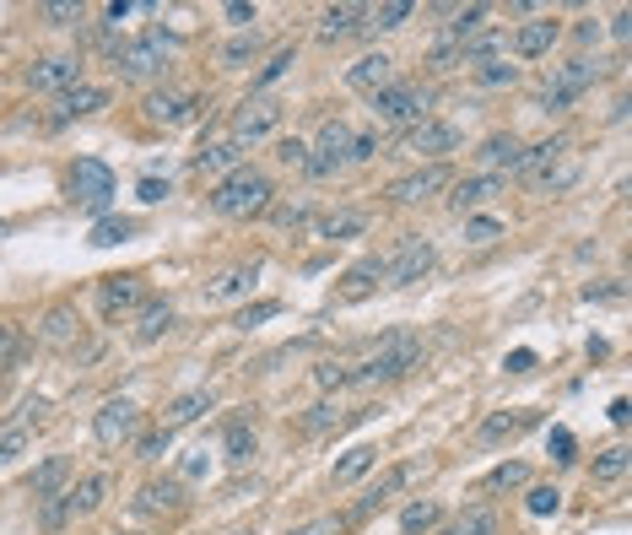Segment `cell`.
<instances>
[{
  "label": "cell",
  "mask_w": 632,
  "mask_h": 535,
  "mask_svg": "<svg viewBox=\"0 0 632 535\" xmlns=\"http://www.w3.org/2000/svg\"><path fill=\"white\" fill-rule=\"evenodd\" d=\"M362 227H368V217H362V211H330V217L314 222V233L330 238V244H341V238H357Z\"/></svg>",
  "instance_id": "obj_30"
},
{
  "label": "cell",
  "mask_w": 632,
  "mask_h": 535,
  "mask_svg": "<svg viewBox=\"0 0 632 535\" xmlns=\"http://www.w3.org/2000/svg\"><path fill=\"white\" fill-rule=\"evenodd\" d=\"M373 152H379V141H373V136H352V152H346V163H368Z\"/></svg>",
  "instance_id": "obj_52"
},
{
  "label": "cell",
  "mask_w": 632,
  "mask_h": 535,
  "mask_svg": "<svg viewBox=\"0 0 632 535\" xmlns=\"http://www.w3.org/2000/svg\"><path fill=\"white\" fill-rule=\"evenodd\" d=\"M71 190H76V200H82L87 211H103L109 206V195H114V173L103 168L98 157H82L76 173H71Z\"/></svg>",
  "instance_id": "obj_10"
},
{
  "label": "cell",
  "mask_w": 632,
  "mask_h": 535,
  "mask_svg": "<svg viewBox=\"0 0 632 535\" xmlns=\"http://www.w3.org/2000/svg\"><path fill=\"white\" fill-rule=\"evenodd\" d=\"M535 368V352H514L508 357V373H530Z\"/></svg>",
  "instance_id": "obj_62"
},
{
  "label": "cell",
  "mask_w": 632,
  "mask_h": 535,
  "mask_svg": "<svg viewBox=\"0 0 632 535\" xmlns=\"http://www.w3.org/2000/svg\"><path fill=\"white\" fill-rule=\"evenodd\" d=\"M168 438H173L168 427H163V433H152V438H141V454H146V460H157V454L168 449Z\"/></svg>",
  "instance_id": "obj_56"
},
{
  "label": "cell",
  "mask_w": 632,
  "mask_h": 535,
  "mask_svg": "<svg viewBox=\"0 0 632 535\" xmlns=\"http://www.w3.org/2000/svg\"><path fill=\"white\" fill-rule=\"evenodd\" d=\"M524 427H530V417H524V411H514V417H487L481 422V438H487V444H497V438H514V433H524Z\"/></svg>",
  "instance_id": "obj_37"
},
{
  "label": "cell",
  "mask_w": 632,
  "mask_h": 535,
  "mask_svg": "<svg viewBox=\"0 0 632 535\" xmlns=\"http://www.w3.org/2000/svg\"><path fill=\"white\" fill-rule=\"evenodd\" d=\"M114 65H119V76H130V82H146V76H163V65H168V44L163 38H136V44H119L114 49Z\"/></svg>",
  "instance_id": "obj_4"
},
{
  "label": "cell",
  "mask_w": 632,
  "mask_h": 535,
  "mask_svg": "<svg viewBox=\"0 0 632 535\" xmlns=\"http://www.w3.org/2000/svg\"><path fill=\"white\" fill-rule=\"evenodd\" d=\"M481 28H487V6H465V11H454V22H449V44H465V38H476Z\"/></svg>",
  "instance_id": "obj_33"
},
{
  "label": "cell",
  "mask_w": 632,
  "mask_h": 535,
  "mask_svg": "<svg viewBox=\"0 0 632 535\" xmlns=\"http://www.w3.org/2000/svg\"><path fill=\"white\" fill-rule=\"evenodd\" d=\"M238 168H244V146H238L233 136H227V141H217V146H206V152H200L195 157V173H200V179H227V173H238Z\"/></svg>",
  "instance_id": "obj_16"
},
{
  "label": "cell",
  "mask_w": 632,
  "mask_h": 535,
  "mask_svg": "<svg viewBox=\"0 0 632 535\" xmlns=\"http://www.w3.org/2000/svg\"><path fill=\"white\" fill-rule=\"evenodd\" d=\"M622 476H627V449L616 444V449H605L595 460V481H622Z\"/></svg>",
  "instance_id": "obj_40"
},
{
  "label": "cell",
  "mask_w": 632,
  "mask_h": 535,
  "mask_svg": "<svg viewBox=\"0 0 632 535\" xmlns=\"http://www.w3.org/2000/svg\"><path fill=\"white\" fill-rule=\"evenodd\" d=\"M254 276H260V265H233V271L227 276H217V282H211V298H244V292L254 287Z\"/></svg>",
  "instance_id": "obj_31"
},
{
  "label": "cell",
  "mask_w": 632,
  "mask_h": 535,
  "mask_svg": "<svg viewBox=\"0 0 632 535\" xmlns=\"http://www.w3.org/2000/svg\"><path fill=\"white\" fill-rule=\"evenodd\" d=\"M130 233H136V222H130V217H109V222L92 227V244H98V249H114V244H125Z\"/></svg>",
  "instance_id": "obj_38"
},
{
  "label": "cell",
  "mask_w": 632,
  "mask_h": 535,
  "mask_svg": "<svg viewBox=\"0 0 632 535\" xmlns=\"http://www.w3.org/2000/svg\"><path fill=\"white\" fill-rule=\"evenodd\" d=\"M65 476H71V460H65V454H49V460L28 476V492L33 498H55V492L65 487Z\"/></svg>",
  "instance_id": "obj_26"
},
{
  "label": "cell",
  "mask_w": 632,
  "mask_h": 535,
  "mask_svg": "<svg viewBox=\"0 0 632 535\" xmlns=\"http://www.w3.org/2000/svg\"><path fill=\"white\" fill-rule=\"evenodd\" d=\"M292 60H298V55H292V49H281V55H276V60L265 65V71H260V87H271L276 76H287V71H292Z\"/></svg>",
  "instance_id": "obj_49"
},
{
  "label": "cell",
  "mask_w": 632,
  "mask_h": 535,
  "mask_svg": "<svg viewBox=\"0 0 632 535\" xmlns=\"http://www.w3.org/2000/svg\"><path fill=\"white\" fill-rule=\"evenodd\" d=\"M168 195V184H157V179H141V200H146V206H157V200H163Z\"/></svg>",
  "instance_id": "obj_59"
},
{
  "label": "cell",
  "mask_w": 632,
  "mask_h": 535,
  "mask_svg": "<svg viewBox=\"0 0 632 535\" xmlns=\"http://www.w3.org/2000/svg\"><path fill=\"white\" fill-rule=\"evenodd\" d=\"M179 503V481H163V487H141V508H173Z\"/></svg>",
  "instance_id": "obj_43"
},
{
  "label": "cell",
  "mask_w": 632,
  "mask_h": 535,
  "mask_svg": "<svg viewBox=\"0 0 632 535\" xmlns=\"http://www.w3.org/2000/svg\"><path fill=\"white\" fill-rule=\"evenodd\" d=\"M276 222L281 227H303L308 222V206H276Z\"/></svg>",
  "instance_id": "obj_54"
},
{
  "label": "cell",
  "mask_w": 632,
  "mask_h": 535,
  "mask_svg": "<svg viewBox=\"0 0 632 535\" xmlns=\"http://www.w3.org/2000/svg\"><path fill=\"white\" fill-rule=\"evenodd\" d=\"M400 525H406V535H416V530L438 525V508H433V503H411V508H406V519H400Z\"/></svg>",
  "instance_id": "obj_44"
},
{
  "label": "cell",
  "mask_w": 632,
  "mask_h": 535,
  "mask_svg": "<svg viewBox=\"0 0 632 535\" xmlns=\"http://www.w3.org/2000/svg\"><path fill=\"white\" fill-rule=\"evenodd\" d=\"M227 17H233V22H254V6H244V0H233V6H227Z\"/></svg>",
  "instance_id": "obj_63"
},
{
  "label": "cell",
  "mask_w": 632,
  "mask_h": 535,
  "mask_svg": "<svg viewBox=\"0 0 632 535\" xmlns=\"http://www.w3.org/2000/svg\"><path fill=\"white\" fill-rule=\"evenodd\" d=\"M416 357H422V341L411 336V330H395L379 352H373V363H362L352 379L362 384H389V379H406V373L416 368Z\"/></svg>",
  "instance_id": "obj_2"
},
{
  "label": "cell",
  "mask_w": 632,
  "mask_h": 535,
  "mask_svg": "<svg viewBox=\"0 0 632 535\" xmlns=\"http://www.w3.org/2000/svg\"><path fill=\"white\" fill-rule=\"evenodd\" d=\"M276 125H281V103L276 98H249V103H238V114H233V141L254 146V141L271 136Z\"/></svg>",
  "instance_id": "obj_8"
},
{
  "label": "cell",
  "mask_w": 632,
  "mask_h": 535,
  "mask_svg": "<svg viewBox=\"0 0 632 535\" xmlns=\"http://www.w3.org/2000/svg\"><path fill=\"white\" fill-rule=\"evenodd\" d=\"M433 271V244L427 238H400V249L384 260V282L389 287H411Z\"/></svg>",
  "instance_id": "obj_5"
},
{
  "label": "cell",
  "mask_w": 632,
  "mask_h": 535,
  "mask_svg": "<svg viewBox=\"0 0 632 535\" xmlns=\"http://www.w3.org/2000/svg\"><path fill=\"white\" fill-rule=\"evenodd\" d=\"M136 303H141V276H109V282L98 287V309L109 319L114 314H130Z\"/></svg>",
  "instance_id": "obj_19"
},
{
  "label": "cell",
  "mask_w": 632,
  "mask_h": 535,
  "mask_svg": "<svg viewBox=\"0 0 632 535\" xmlns=\"http://www.w3.org/2000/svg\"><path fill=\"white\" fill-rule=\"evenodd\" d=\"M103 492H109V481H103V476H82V481H76V492H65V503H49L44 508V519H55V525H60L65 514H92V508L103 503Z\"/></svg>",
  "instance_id": "obj_14"
},
{
  "label": "cell",
  "mask_w": 632,
  "mask_h": 535,
  "mask_svg": "<svg viewBox=\"0 0 632 535\" xmlns=\"http://www.w3.org/2000/svg\"><path fill=\"white\" fill-rule=\"evenodd\" d=\"M578 168H584V163H578V152H573V146H562V152L557 157H551V163L541 168V173H535V190H551V195H562V190H568V184L578 179Z\"/></svg>",
  "instance_id": "obj_20"
},
{
  "label": "cell",
  "mask_w": 632,
  "mask_h": 535,
  "mask_svg": "<svg viewBox=\"0 0 632 535\" xmlns=\"http://www.w3.org/2000/svg\"><path fill=\"white\" fill-rule=\"evenodd\" d=\"M103 103H109V92H103V87H71V92H60L55 125H65V119H82V114H98Z\"/></svg>",
  "instance_id": "obj_23"
},
{
  "label": "cell",
  "mask_w": 632,
  "mask_h": 535,
  "mask_svg": "<svg viewBox=\"0 0 632 535\" xmlns=\"http://www.w3.org/2000/svg\"><path fill=\"white\" fill-rule=\"evenodd\" d=\"M373 465H379V449H373V444L346 449V460L335 465V487H352V481H362V476L373 471Z\"/></svg>",
  "instance_id": "obj_29"
},
{
  "label": "cell",
  "mask_w": 632,
  "mask_h": 535,
  "mask_svg": "<svg viewBox=\"0 0 632 535\" xmlns=\"http://www.w3.org/2000/svg\"><path fill=\"white\" fill-rule=\"evenodd\" d=\"M519 157H524V146L514 136H487L476 146V163L487 173H497V179H503V168H519Z\"/></svg>",
  "instance_id": "obj_22"
},
{
  "label": "cell",
  "mask_w": 632,
  "mask_h": 535,
  "mask_svg": "<svg viewBox=\"0 0 632 535\" xmlns=\"http://www.w3.org/2000/svg\"><path fill=\"white\" fill-rule=\"evenodd\" d=\"M254 55H260V33H238V38H227V44H222V65H227V71L249 65Z\"/></svg>",
  "instance_id": "obj_34"
},
{
  "label": "cell",
  "mask_w": 632,
  "mask_h": 535,
  "mask_svg": "<svg viewBox=\"0 0 632 535\" xmlns=\"http://www.w3.org/2000/svg\"><path fill=\"white\" fill-rule=\"evenodd\" d=\"M271 195L276 190L260 168H238L211 190V211H217V217H260V211L271 206Z\"/></svg>",
  "instance_id": "obj_1"
},
{
  "label": "cell",
  "mask_w": 632,
  "mask_h": 535,
  "mask_svg": "<svg viewBox=\"0 0 632 535\" xmlns=\"http://www.w3.org/2000/svg\"><path fill=\"white\" fill-rule=\"evenodd\" d=\"M368 33V6H330L325 17H319V44H341V38H357Z\"/></svg>",
  "instance_id": "obj_13"
},
{
  "label": "cell",
  "mask_w": 632,
  "mask_h": 535,
  "mask_svg": "<svg viewBox=\"0 0 632 535\" xmlns=\"http://www.w3.org/2000/svg\"><path fill=\"white\" fill-rule=\"evenodd\" d=\"M389 82H395V60L389 55H362L352 71H346V87L352 92H384Z\"/></svg>",
  "instance_id": "obj_17"
},
{
  "label": "cell",
  "mask_w": 632,
  "mask_h": 535,
  "mask_svg": "<svg viewBox=\"0 0 632 535\" xmlns=\"http://www.w3.org/2000/svg\"><path fill=\"white\" fill-rule=\"evenodd\" d=\"M136 427H141V411L130 406V400H109V406L92 417V438H98L103 449H114V444H125V438H136Z\"/></svg>",
  "instance_id": "obj_9"
},
{
  "label": "cell",
  "mask_w": 632,
  "mask_h": 535,
  "mask_svg": "<svg viewBox=\"0 0 632 535\" xmlns=\"http://www.w3.org/2000/svg\"><path fill=\"white\" fill-rule=\"evenodd\" d=\"M503 49H508L503 33H497V28H481L476 38H465V44H460V60H465V65H487V60L503 55Z\"/></svg>",
  "instance_id": "obj_28"
},
{
  "label": "cell",
  "mask_w": 632,
  "mask_h": 535,
  "mask_svg": "<svg viewBox=\"0 0 632 535\" xmlns=\"http://www.w3.org/2000/svg\"><path fill=\"white\" fill-rule=\"evenodd\" d=\"M557 38H562V28L551 17H535V22H524V28L514 33V55L519 60H541V55H551L557 49Z\"/></svg>",
  "instance_id": "obj_15"
},
{
  "label": "cell",
  "mask_w": 632,
  "mask_h": 535,
  "mask_svg": "<svg viewBox=\"0 0 632 535\" xmlns=\"http://www.w3.org/2000/svg\"><path fill=\"white\" fill-rule=\"evenodd\" d=\"M443 184H449V168H443V163H427L422 173H411V179H400V184H395V190H389V195H395L400 206H416V200L438 195Z\"/></svg>",
  "instance_id": "obj_18"
},
{
  "label": "cell",
  "mask_w": 632,
  "mask_h": 535,
  "mask_svg": "<svg viewBox=\"0 0 632 535\" xmlns=\"http://www.w3.org/2000/svg\"><path fill=\"white\" fill-rule=\"evenodd\" d=\"M271 314H276V303H254V309H244L238 325H254V319H271Z\"/></svg>",
  "instance_id": "obj_61"
},
{
  "label": "cell",
  "mask_w": 632,
  "mask_h": 535,
  "mask_svg": "<svg viewBox=\"0 0 632 535\" xmlns=\"http://www.w3.org/2000/svg\"><path fill=\"white\" fill-rule=\"evenodd\" d=\"M22 449H28V433H6V438H0V465H11Z\"/></svg>",
  "instance_id": "obj_51"
},
{
  "label": "cell",
  "mask_w": 632,
  "mask_h": 535,
  "mask_svg": "<svg viewBox=\"0 0 632 535\" xmlns=\"http://www.w3.org/2000/svg\"><path fill=\"white\" fill-rule=\"evenodd\" d=\"M11 352H17V330H11V325H0V368L11 363Z\"/></svg>",
  "instance_id": "obj_57"
},
{
  "label": "cell",
  "mask_w": 632,
  "mask_h": 535,
  "mask_svg": "<svg viewBox=\"0 0 632 535\" xmlns=\"http://www.w3.org/2000/svg\"><path fill=\"white\" fill-rule=\"evenodd\" d=\"M341 530V519H314V525H303V530H292V535H335Z\"/></svg>",
  "instance_id": "obj_58"
},
{
  "label": "cell",
  "mask_w": 632,
  "mask_h": 535,
  "mask_svg": "<svg viewBox=\"0 0 632 535\" xmlns=\"http://www.w3.org/2000/svg\"><path fill=\"white\" fill-rule=\"evenodd\" d=\"M497 233H503V222H492V217H470V222H465V238H470V244H492Z\"/></svg>",
  "instance_id": "obj_46"
},
{
  "label": "cell",
  "mask_w": 632,
  "mask_h": 535,
  "mask_svg": "<svg viewBox=\"0 0 632 535\" xmlns=\"http://www.w3.org/2000/svg\"><path fill=\"white\" fill-rule=\"evenodd\" d=\"M168 325H173V309H168V303H146L141 319H136V341H157Z\"/></svg>",
  "instance_id": "obj_32"
},
{
  "label": "cell",
  "mask_w": 632,
  "mask_h": 535,
  "mask_svg": "<svg viewBox=\"0 0 632 535\" xmlns=\"http://www.w3.org/2000/svg\"><path fill=\"white\" fill-rule=\"evenodd\" d=\"M276 163L308 173V146H303V141H281V146H276Z\"/></svg>",
  "instance_id": "obj_45"
},
{
  "label": "cell",
  "mask_w": 632,
  "mask_h": 535,
  "mask_svg": "<svg viewBox=\"0 0 632 535\" xmlns=\"http://www.w3.org/2000/svg\"><path fill=\"white\" fill-rule=\"evenodd\" d=\"M497 190H503V179H497V173H476V179H460L454 184V211H476L481 200H492Z\"/></svg>",
  "instance_id": "obj_25"
},
{
  "label": "cell",
  "mask_w": 632,
  "mask_h": 535,
  "mask_svg": "<svg viewBox=\"0 0 632 535\" xmlns=\"http://www.w3.org/2000/svg\"><path fill=\"white\" fill-rule=\"evenodd\" d=\"M44 336H49V341H55V346H65V341H71V336H76L71 314H65V309H55V314H49V330H44Z\"/></svg>",
  "instance_id": "obj_47"
},
{
  "label": "cell",
  "mask_w": 632,
  "mask_h": 535,
  "mask_svg": "<svg viewBox=\"0 0 632 535\" xmlns=\"http://www.w3.org/2000/svg\"><path fill=\"white\" fill-rule=\"evenodd\" d=\"M38 17L55 22V28H71V22H82V6L76 0H49V6H38Z\"/></svg>",
  "instance_id": "obj_42"
},
{
  "label": "cell",
  "mask_w": 632,
  "mask_h": 535,
  "mask_svg": "<svg viewBox=\"0 0 632 535\" xmlns=\"http://www.w3.org/2000/svg\"><path fill=\"white\" fill-rule=\"evenodd\" d=\"M379 282H384V260H362V265H352V271L341 276V303H362Z\"/></svg>",
  "instance_id": "obj_24"
},
{
  "label": "cell",
  "mask_w": 632,
  "mask_h": 535,
  "mask_svg": "<svg viewBox=\"0 0 632 535\" xmlns=\"http://www.w3.org/2000/svg\"><path fill=\"white\" fill-rule=\"evenodd\" d=\"M611 33H616V38H627V33H632V11H616V22H611Z\"/></svg>",
  "instance_id": "obj_64"
},
{
  "label": "cell",
  "mask_w": 632,
  "mask_h": 535,
  "mask_svg": "<svg viewBox=\"0 0 632 535\" xmlns=\"http://www.w3.org/2000/svg\"><path fill=\"white\" fill-rule=\"evenodd\" d=\"M433 65H438V71H454V65H465V60H460V44H438V49H433Z\"/></svg>",
  "instance_id": "obj_53"
},
{
  "label": "cell",
  "mask_w": 632,
  "mask_h": 535,
  "mask_svg": "<svg viewBox=\"0 0 632 535\" xmlns=\"http://www.w3.org/2000/svg\"><path fill=\"white\" fill-rule=\"evenodd\" d=\"M524 476H530V471H524V465H497V471L487 476V487H519Z\"/></svg>",
  "instance_id": "obj_50"
},
{
  "label": "cell",
  "mask_w": 632,
  "mask_h": 535,
  "mask_svg": "<svg viewBox=\"0 0 632 535\" xmlns=\"http://www.w3.org/2000/svg\"><path fill=\"white\" fill-rule=\"evenodd\" d=\"M476 82H481V87H514L519 71H514L508 60H487V65H476Z\"/></svg>",
  "instance_id": "obj_39"
},
{
  "label": "cell",
  "mask_w": 632,
  "mask_h": 535,
  "mask_svg": "<svg viewBox=\"0 0 632 535\" xmlns=\"http://www.w3.org/2000/svg\"><path fill=\"white\" fill-rule=\"evenodd\" d=\"M427 109V92L411 87V82H389L384 92H373V114L384 119V125H416Z\"/></svg>",
  "instance_id": "obj_6"
},
{
  "label": "cell",
  "mask_w": 632,
  "mask_h": 535,
  "mask_svg": "<svg viewBox=\"0 0 632 535\" xmlns=\"http://www.w3.org/2000/svg\"><path fill=\"white\" fill-rule=\"evenodd\" d=\"M416 476V465H395V471H389L384 481H373V487H368V498H362L357 508H352V514L362 519V514H373V508H379V503H389V498H395V492L400 487H406V481Z\"/></svg>",
  "instance_id": "obj_27"
},
{
  "label": "cell",
  "mask_w": 632,
  "mask_h": 535,
  "mask_svg": "<svg viewBox=\"0 0 632 535\" xmlns=\"http://www.w3.org/2000/svg\"><path fill=\"white\" fill-rule=\"evenodd\" d=\"M190 114H195L190 92H152V98H146V119H152V125H184Z\"/></svg>",
  "instance_id": "obj_21"
},
{
  "label": "cell",
  "mask_w": 632,
  "mask_h": 535,
  "mask_svg": "<svg viewBox=\"0 0 632 535\" xmlns=\"http://www.w3.org/2000/svg\"><path fill=\"white\" fill-rule=\"evenodd\" d=\"M411 0H389V6H368V33L373 28H406Z\"/></svg>",
  "instance_id": "obj_35"
},
{
  "label": "cell",
  "mask_w": 632,
  "mask_h": 535,
  "mask_svg": "<svg viewBox=\"0 0 632 535\" xmlns=\"http://www.w3.org/2000/svg\"><path fill=\"white\" fill-rule=\"evenodd\" d=\"M249 454H254V433L233 422V427H227V465H244Z\"/></svg>",
  "instance_id": "obj_41"
},
{
  "label": "cell",
  "mask_w": 632,
  "mask_h": 535,
  "mask_svg": "<svg viewBox=\"0 0 632 535\" xmlns=\"http://www.w3.org/2000/svg\"><path fill=\"white\" fill-rule=\"evenodd\" d=\"M454 535H492V514H470Z\"/></svg>",
  "instance_id": "obj_55"
},
{
  "label": "cell",
  "mask_w": 632,
  "mask_h": 535,
  "mask_svg": "<svg viewBox=\"0 0 632 535\" xmlns=\"http://www.w3.org/2000/svg\"><path fill=\"white\" fill-rule=\"evenodd\" d=\"M346 379H352V373H346V368H335V363L319 368V384H325V390H330V384H346Z\"/></svg>",
  "instance_id": "obj_60"
},
{
  "label": "cell",
  "mask_w": 632,
  "mask_h": 535,
  "mask_svg": "<svg viewBox=\"0 0 632 535\" xmlns=\"http://www.w3.org/2000/svg\"><path fill=\"white\" fill-rule=\"evenodd\" d=\"M200 411H211V395H179V400H173V411H168V433H173V427H184V422H195L200 417Z\"/></svg>",
  "instance_id": "obj_36"
},
{
  "label": "cell",
  "mask_w": 632,
  "mask_h": 535,
  "mask_svg": "<svg viewBox=\"0 0 632 535\" xmlns=\"http://www.w3.org/2000/svg\"><path fill=\"white\" fill-rule=\"evenodd\" d=\"M28 87L33 92H71V87H82V60H65V55L33 60L28 65Z\"/></svg>",
  "instance_id": "obj_12"
},
{
  "label": "cell",
  "mask_w": 632,
  "mask_h": 535,
  "mask_svg": "<svg viewBox=\"0 0 632 535\" xmlns=\"http://www.w3.org/2000/svg\"><path fill=\"white\" fill-rule=\"evenodd\" d=\"M454 146H460V130L454 125H443V119H416V125L406 130V152L411 157H438L443 152H454Z\"/></svg>",
  "instance_id": "obj_11"
},
{
  "label": "cell",
  "mask_w": 632,
  "mask_h": 535,
  "mask_svg": "<svg viewBox=\"0 0 632 535\" xmlns=\"http://www.w3.org/2000/svg\"><path fill=\"white\" fill-rule=\"evenodd\" d=\"M557 503H562L557 487H535L530 492V514H557Z\"/></svg>",
  "instance_id": "obj_48"
},
{
  "label": "cell",
  "mask_w": 632,
  "mask_h": 535,
  "mask_svg": "<svg viewBox=\"0 0 632 535\" xmlns=\"http://www.w3.org/2000/svg\"><path fill=\"white\" fill-rule=\"evenodd\" d=\"M346 152H352V130H346L341 119H325L319 146H308V173H314V179H330L335 168H346Z\"/></svg>",
  "instance_id": "obj_7"
},
{
  "label": "cell",
  "mask_w": 632,
  "mask_h": 535,
  "mask_svg": "<svg viewBox=\"0 0 632 535\" xmlns=\"http://www.w3.org/2000/svg\"><path fill=\"white\" fill-rule=\"evenodd\" d=\"M595 76H600V65L584 60V55L568 60V65H557V71H551V82H546V92H541V103H546V109H568L578 92L595 87Z\"/></svg>",
  "instance_id": "obj_3"
}]
</instances>
